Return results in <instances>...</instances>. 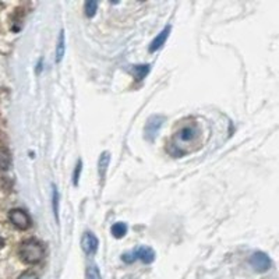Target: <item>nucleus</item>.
Returning a JSON list of instances; mask_svg holds the SVG:
<instances>
[{
  "label": "nucleus",
  "mask_w": 279,
  "mask_h": 279,
  "mask_svg": "<svg viewBox=\"0 0 279 279\" xmlns=\"http://www.w3.org/2000/svg\"><path fill=\"white\" fill-rule=\"evenodd\" d=\"M18 279H38V276H37V274H34L33 271H27V272L20 275Z\"/></svg>",
  "instance_id": "nucleus-18"
},
{
  "label": "nucleus",
  "mask_w": 279,
  "mask_h": 279,
  "mask_svg": "<svg viewBox=\"0 0 279 279\" xmlns=\"http://www.w3.org/2000/svg\"><path fill=\"white\" fill-rule=\"evenodd\" d=\"M57 201H59V194H57L56 187L53 186V211H55L56 218H57Z\"/></svg>",
  "instance_id": "nucleus-17"
},
{
  "label": "nucleus",
  "mask_w": 279,
  "mask_h": 279,
  "mask_svg": "<svg viewBox=\"0 0 279 279\" xmlns=\"http://www.w3.org/2000/svg\"><path fill=\"white\" fill-rule=\"evenodd\" d=\"M98 9V3L94 2V0H88L85 6H84V11H85V16L92 17L95 14V11Z\"/></svg>",
  "instance_id": "nucleus-14"
},
{
  "label": "nucleus",
  "mask_w": 279,
  "mask_h": 279,
  "mask_svg": "<svg viewBox=\"0 0 279 279\" xmlns=\"http://www.w3.org/2000/svg\"><path fill=\"white\" fill-rule=\"evenodd\" d=\"M3 246H5V240H3V239L0 237V249H2Z\"/></svg>",
  "instance_id": "nucleus-20"
},
{
  "label": "nucleus",
  "mask_w": 279,
  "mask_h": 279,
  "mask_svg": "<svg viewBox=\"0 0 279 279\" xmlns=\"http://www.w3.org/2000/svg\"><path fill=\"white\" fill-rule=\"evenodd\" d=\"M198 136H200V129L197 123H187L180 127L172 137L169 152L175 157L186 155L187 152L192 151V145L197 141Z\"/></svg>",
  "instance_id": "nucleus-1"
},
{
  "label": "nucleus",
  "mask_w": 279,
  "mask_h": 279,
  "mask_svg": "<svg viewBox=\"0 0 279 279\" xmlns=\"http://www.w3.org/2000/svg\"><path fill=\"white\" fill-rule=\"evenodd\" d=\"M11 155L6 148H0V172H6L10 168Z\"/></svg>",
  "instance_id": "nucleus-11"
},
{
  "label": "nucleus",
  "mask_w": 279,
  "mask_h": 279,
  "mask_svg": "<svg viewBox=\"0 0 279 279\" xmlns=\"http://www.w3.org/2000/svg\"><path fill=\"white\" fill-rule=\"evenodd\" d=\"M165 121L164 116H151L147 121V126H145V138L148 141H153V138L157 137L159 129L162 127Z\"/></svg>",
  "instance_id": "nucleus-4"
},
{
  "label": "nucleus",
  "mask_w": 279,
  "mask_h": 279,
  "mask_svg": "<svg viewBox=\"0 0 279 279\" xmlns=\"http://www.w3.org/2000/svg\"><path fill=\"white\" fill-rule=\"evenodd\" d=\"M87 279H101V275H99L97 267H89L87 269Z\"/></svg>",
  "instance_id": "nucleus-15"
},
{
  "label": "nucleus",
  "mask_w": 279,
  "mask_h": 279,
  "mask_svg": "<svg viewBox=\"0 0 279 279\" xmlns=\"http://www.w3.org/2000/svg\"><path fill=\"white\" fill-rule=\"evenodd\" d=\"M170 31H172V28H170V25H168V27H165L161 33L153 38V41L151 42V45H149V52H157V50H159L162 46L165 45V42H166V39H168V37H169Z\"/></svg>",
  "instance_id": "nucleus-7"
},
{
  "label": "nucleus",
  "mask_w": 279,
  "mask_h": 279,
  "mask_svg": "<svg viewBox=\"0 0 279 279\" xmlns=\"http://www.w3.org/2000/svg\"><path fill=\"white\" fill-rule=\"evenodd\" d=\"M149 70H151V66H149V65H140V66L133 67V73H134V77H136L137 80L145 78V76L149 73Z\"/></svg>",
  "instance_id": "nucleus-12"
},
{
  "label": "nucleus",
  "mask_w": 279,
  "mask_h": 279,
  "mask_svg": "<svg viewBox=\"0 0 279 279\" xmlns=\"http://www.w3.org/2000/svg\"><path fill=\"white\" fill-rule=\"evenodd\" d=\"M109 161H110L109 152H104L102 155H101V158H99L98 173H99V177H101V180H104L105 179V173H106V169H108Z\"/></svg>",
  "instance_id": "nucleus-10"
},
{
  "label": "nucleus",
  "mask_w": 279,
  "mask_h": 279,
  "mask_svg": "<svg viewBox=\"0 0 279 279\" xmlns=\"http://www.w3.org/2000/svg\"><path fill=\"white\" fill-rule=\"evenodd\" d=\"M250 264H252V267L257 272H265V271H268L271 268V260H269V257L265 253L261 252L253 254L252 258H250Z\"/></svg>",
  "instance_id": "nucleus-5"
},
{
  "label": "nucleus",
  "mask_w": 279,
  "mask_h": 279,
  "mask_svg": "<svg viewBox=\"0 0 279 279\" xmlns=\"http://www.w3.org/2000/svg\"><path fill=\"white\" fill-rule=\"evenodd\" d=\"M134 256L138 260H141L144 264H151L155 260V253H153L152 249H149V247H138L134 250Z\"/></svg>",
  "instance_id": "nucleus-8"
},
{
  "label": "nucleus",
  "mask_w": 279,
  "mask_h": 279,
  "mask_svg": "<svg viewBox=\"0 0 279 279\" xmlns=\"http://www.w3.org/2000/svg\"><path fill=\"white\" fill-rule=\"evenodd\" d=\"M127 233V226L126 224H123V222H117L112 226V235L117 237V239H120L123 236Z\"/></svg>",
  "instance_id": "nucleus-13"
},
{
  "label": "nucleus",
  "mask_w": 279,
  "mask_h": 279,
  "mask_svg": "<svg viewBox=\"0 0 279 279\" xmlns=\"http://www.w3.org/2000/svg\"><path fill=\"white\" fill-rule=\"evenodd\" d=\"M121 260H123L125 263L132 264V263H134V260H137V258H136V256H134V253L132 252V253H127V254H123Z\"/></svg>",
  "instance_id": "nucleus-16"
},
{
  "label": "nucleus",
  "mask_w": 279,
  "mask_h": 279,
  "mask_svg": "<svg viewBox=\"0 0 279 279\" xmlns=\"http://www.w3.org/2000/svg\"><path fill=\"white\" fill-rule=\"evenodd\" d=\"M9 218H10L11 224L14 225L17 229L25 230L31 226V218H29V215L20 208L11 209L10 213H9Z\"/></svg>",
  "instance_id": "nucleus-3"
},
{
  "label": "nucleus",
  "mask_w": 279,
  "mask_h": 279,
  "mask_svg": "<svg viewBox=\"0 0 279 279\" xmlns=\"http://www.w3.org/2000/svg\"><path fill=\"white\" fill-rule=\"evenodd\" d=\"M81 168H82V164L81 162H78V164H77V166H76V172H74V177H73V179H74V184H78V176H80V172H81Z\"/></svg>",
  "instance_id": "nucleus-19"
},
{
  "label": "nucleus",
  "mask_w": 279,
  "mask_h": 279,
  "mask_svg": "<svg viewBox=\"0 0 279 279\" xmlns=\"http://www.w3.org/2000/svg\"><path fill=\"white\" fill-rule=\"evenodd\" d=\"M18 254L25 264H38L45 257V247L42 246L41 241L35 240V239H28L21 243Z\"/></svg>",
  "instance_id": "nucleus-2"
},
{
  "label": "nucleus",
  "mask_w": 279,
  "mask_h": 279,
  "mask_svg": "<svg viewBox=\"0 0 279 279\" xmlns=\"http://www.w3.org/2000/svg\"><path fill=\"white\" fill-rule=\"evenodd\" d=\"M98 239L97 236L91 233V232H85L81 237V249L84 250V253L87 254H95L97 250H98Z\"/></svg>",
  "instance_id": "nucleus-6"
},
{
  "label": "nucleus",
  "mask_w": 279,
  "mask_h": 279,
  "mask_svg": "<svg viewBox=\"0 0 279 279\" xmlns=\"http://www.w3.org/2000/svg\"><path fill=\"white\" fill-rule=\"evenodd\" d=\"M66 50V41H65V31H60L59 34V41H57V48H56V63H60L65 56Z\"/></svg>",
  "instance_id": "nucleus-9"
}]
</instances>
